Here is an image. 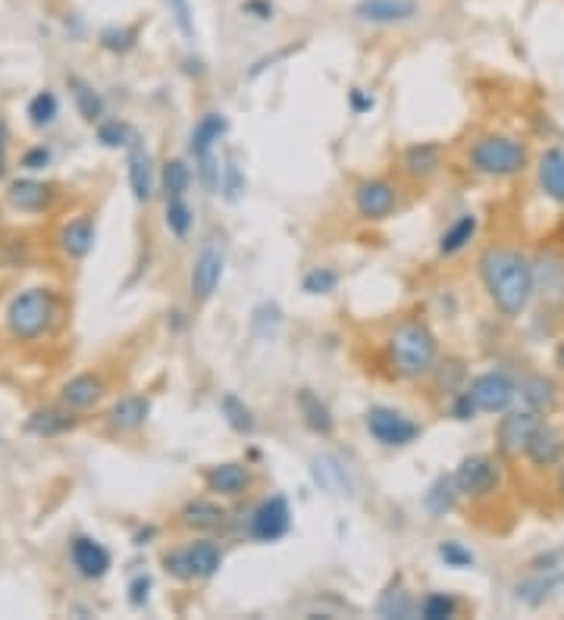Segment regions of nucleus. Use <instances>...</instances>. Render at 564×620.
Wrapping results in <instances>:
<instances>
[{
  "instance_id": "43",
  "label": "nucleus",
  "mask_w": 564,
  "mask_h": 620,
  "mask_svg": "<svg viewBox=\"0 0 564 620\" xmlns=\"http://www.w3.org/2000/svg\"><path fill=\"white\" fill-rule=\"evenodd\" d=\"M380 614H386V617H411L414 608L405 599V592H389L386 599L380 602Z\"/></svg>"
},
{
  "instance_id": "4",
  "label": "nucleus",
  "mask_w": 564,
  "mask_h": 620,
  "mask_svg": "<svg viewBox=\"0 0 564 620\" xmlns=\"http://www.w3.org/2000/svg\"><path fill=\"white\" fill-rule=\"evenodd\" d=\"M54 317V295L47 289H29L10 304V332L19 339H38Z\"/></svg>"
},
{
  "instance_id": "53",
  "label": "nucleus",
  "mask_w": 564,
  "mask_h": 620,
  "mask_svg": "<svg viewBox=\"0 0 564 620\" xmlns=\"http://www.w3.org/2000/svg\"><path fill=\"white\" fill-rule=\"evenodd\" d=\"M558 489H561V495H564V467H561V473H558Z\"/></svg>"
},
{
  "instance_id": "32",
  "label": "nucleus",
  "mask_w": 564,
  "mask_h": 620,
  "mask_svg": "<svg viewBox=\"0 0 564 620\" xmlns=\"http://www.w3.org/2000/svg\"><path fill=\"white\" fill-rule=\"evenodd\" d=\"M76 426V417H66L60 411H38L32 420H29V429L38 436H57V433H66V429Z\"/></svg>"
},
{
  "instance_id": "44",
  "label": "nucleus",
  "mask_w": 564,
  "mask_h": 620,
  "mask_svg": "<svg viewBox=\"0 0 564 620\" xmlns=\"http://www.w3.org/2000/svg\"><path fill=\"white\" fill-rule=\"evenodd\" d=\"M98 138L107 148H120V145H129V129L123 123H101Z\"/></svg>"
},
{
  "instance_id": "8",
  "label": "nucleus",
  "mask_w": 564,
  "mask_h": 620,
  "mask_svg": "<svg viewBox=\"0 0 564 620\" xmlns=\"http://www.w3.org/2000/svg\"><path fill=\"white\" fill-rule=\"evenodd\" d=\"M467 392L474 395L480 411L502 414V411H508V404L514 401L517 386H514V379L508 373H483V376L474 379V383H470Z\"/></svg>"
},
{
  "instance_id": "47",
  "label": "nucleus",
  "mask_w": 564,
  "mask_h": 620,
  "mask_svg": "<svg viewBox=\"0 0 564 620\" xmlns=\"http://www.w3.org/2000/svg\"><path fill=\"white\" fill-rule=\"evenodd\" d=\"M242 13L257 19V22H267V19H273V4H270V0H245Z\"/></svg>"
},
{
  "instance_id": "29",
  "label": "nucleus",
  "mask_w": 564,
  "mask_h": 620,
  "mask_svg": "<svg viewBox=\"0 0 564 620\" xmlns=\"http://www.w3.org/2000/svg\"><path fill=\"white\" fill-rule=\"evenodd\" d=\"M521 398L527 401V408L533 411H546L555 404V383L549 376H527L521 383Z\"/></svg>"
},
{
  "instance_id": "45",
  "label": "nucleus",
  "mask_w": 564,
  "mask_h": 620,
  "mask_svg": "<svg viewBox=\"0 0 564 620\" xmlns=\"http://www.w3.org/2000/svg\"><path fill=\"white\" fill-rule=\"evenodd\" d=\"M198 173H201V182H204V188L207 192H217L220 188V166H217V160L210 157V154H204V157H198Z\"/></svg>"
},
{
  "instance_id": "37",
  "label": "nucleus",
  "mask_w": 564,
  "mask_h": 620,
  "mask_svg": "<svg viewBox=\"0 0 564 620\" xmlns=\"http://www.w3.org/2000/svg\"><path fill=\"white\" fill-rule=\"evenodd\" d=\"M167 226L173 235H188V229H192V207H188L182 198H170L167 201Z\"/></svg>"
},
{
  "instance_id": "15",
  "label": "nucleus",
  "mask_w": 564,
  "mask_h": 620,
  "mask_svg": "<svg viewBox=\"0 0 564 620\" xmlns=\"http://www.w3.org/2000/svg\"><path fill=\"white\" fill-rule=\"evenodd\" d=\"M533 282L539 295L549 304H561L564 301V260L555 254H543L533 264Z\"/></svg>"
},
{
  "instance_id": "38",
  "label": "nucleus",
  "mask_w": 564,
  "mask_h": 620,
  "mask_svg": "<svg viewBox=\"0 0 564 620\" xmlns=\"http://www.w3.org/2000/svg\"><path fill=\"white\" fill-rule=\"evenodd\" d=\"M54 116H57V98L51 91H38L29 104V119L35 126H47V123H54Z\"/></svg>"
},
{
  "instance_id": "54",
  "label": "nucleus",
  "mask_w": 564,
  "mask_h": 620,
  "mask_svg": "<svg viewBox=\"0 0 564 620\" xmlns=\"http://www.w3.org/2000/svg\"><path fill=\"white\" fill-rule=\"evenodd\" d=\"M4 170H7L4 166V148H0V176H4Z\"/></svg>"
},
{
  "instance_id": "35",
  "label": "nucleus",
  "mask_w": 564,
  "mask_h": 620,
  "mask_svg": "<svg viewBox=\"0 0 564 620\" xmlns=\"http://www.w3.org/2000/svg\"><path fill=\"white\" fill-rule=\"evenodd\" d=\"M135 41H138V29H135V26H123V29H120V26H110V29L101 32V47H107V51H113V54L132 51Z\"/></svg>"
},
{
  "instance_id": "24",
  "label": "nucleus",
  "mask_w": 564,
  "mask_h": 620,
  "mask_svg": "<svg viewBox=\"0 0 564 620\" xmlns=\"http://www.w3.org/2000/svg\"><path fill=\"white\" fill-rule=\"evenodd\" d=\"M474 235H477V217H474V213H464V217H458L449 229L442 232V238H439V254L452 257V254H458V251H464L467 242H470Z\"/></svg>"
},
{
  "instance_id": "27",
  "label": "nucleus",
  "mask_w": 564,
  "mask_h": 620,
  "mask_svg": "<svg viewBox=\"0 0 564 620\" xmlns=\"http://www.w3.org/2000/svg\"><path fill=\"white\" fill-rule=\"evenodd\" d=\"M298 408H301V414H304V423H308L314 433H320V436L333 433V417H329V408H326V404H323L314 392L304 389V392L298 395Z\"/></svg>"
},
{
  "instance_id": "30",
  "label": "nucleus",
  "mask_w": 564,
  "mask_h": 620,
  "mask_svg": "<svg viewBox=\"0 0 564 620\" xmlns=\"http://www.w3.org/2000/svg\"><path fill=\"white\" fill-rule=\"evenodd\" d=\"M442 163V151L436 145H430V141H423V145H414L405 151V170L411 176H430L439 170Z\"/></svg>"
},
{
  "instance_id": "13",
  "label": "nucleus",
  "mask_w": 564,
  "mask_h": 620,
  "mask_svg": "<svg viewBox=\"0 0 564 620\" xmlns=\"http://www.w3.org/2000/svg\"><path fill=\"white\" fill-rule=\"evenodd\" d=\"M69 552H73V564H76V570H79L85 580H101L107 570H110V552H107L101 542H94V539H88V536L73 539Z\"/></svg>"
},
{
  "instance_id": "39",
  "label": "nucleus",
  "mask_w": 564,
  "mask_h": 620,
  "mask_svg": "<svg viewBox=\"0 0 564 620\" xmlns=\"http://www.w3.org/2000/svg\"><path fill=\"white\" fill-rule=\"evenodd\" d=\"M336 285H339V273L326 270V267H317V270H311L308 276H304L301 289L308 292V295H326V292H333Z\"/></svg>"
},
{
  "instance_id": "6",
  "label": "nucleus",
  "mask_w": 564,
  "mask_h": 620,
  "mask_svg": "<svg viewBox=\"0 0 564 620\" xmlns=\"http://www.w3.org/2000/svg\"><path fill=\"white\" fill-rule=\"evenodd\" d=\"M367 429H370V436L376 442L389 445V448H405V445H411L420 436L417 423L408 420L405 414L392 411V408H373L367 414Z\"/></svg>"
},
{
  "instance_id": "26",
  "label": "nucleus",
  "mask_w": 564,
  "mask_h": 620,
  "mask_svg": "<svg viewBox=\"0 0 564 620\" xmlns=\"http://www.w3.org/2000/svg\"><path fill=\"white\" fill-rule=\"evenodd\" d=\"M223 517H226V511L214 502H204V498L182 508V523L185 527H195V530H217Z\"/></svg>"
},
{
  "instance_id": "51",
  "label": "nucleus",
  "mask_w": 564,
  "mask_h": 620,
  "mask_svg": "<svg viewBox=\"0 0 564 620\" xmlns=\"http://www.w3.org/2000/svg\"><path fill=\"white\" fill-rule=\"evenodd\" d=\"M555 364L564 370V342H561V345H558V351H555Z\"/></svg>"
},
{
  "instance_id": "48",
  "label": "nucleus",
  "mask_w": 564,
  "mask_h": 620,
  "mask_svg": "<svg viewBox=\"0 0 564 620\" xmlns=\"http://www.w3.org/2000/svg\"><path fill=\"white\" fill-rule=\"evenodd\" d=\"M47 163H51V151L47 148H32V151H26V157H22V166H26V170H44Z\"/></svg>"
},
{
  "instance_id": "42",
  "label": "nucleus",
  "mask_w": 564,
  "mask_h": 620,
  "mask_svg": "<svg viewBox=\"0 0 564 620\" xmlns=\"http://www.w3.org/2000/svg\"><path fill=\"white\" fill-rule=\"evenodd\" d=\"M439 558L449 567H470V564H474V552L464 548L461 542H442L439 545Z\"/></svg>"
},
{
  "instance_id": "41",
  "label": "nucleus",
  "mask_w": 564,
  "mask_h": 620,
  "mask_svg": "<svg viewBox=\"0 0 564 620\" xmlns=\"http://www.w3.org/2000/svg\"><path fill=\"white\" fill-rule=\"evenodd\" d=\"M163 4H167L170 16H173V22H176V29H179L185 38H192V35H195V16H192V4H188V0H163Z\"/></svg>"
},
{
  "instance_id": "19",
  "label": "nucleus",
  "mask_w": 564,
  "mask_h": 620,
  "mask_svg": "<svg viewBox=\"0 0 564 620\" xmlns=\"http://www.w3.org/2000/svg\"><path fill=\"white\" fill-rule=\"evenodd\" d=\"M539 185L552 201L564 204V151L552 148L539 157Z\"/></svg>"
},
{
  "instance_id": "18",
  "label": "nucleus",
  "mask_w": 564,
  "mask_h": 620,
  "mask_svg": "<svg viewBox=\"0 0 564 620\" xmlns=\"http://www.w3.org/2000/svg\"><path fill=\"white\" fill-rule=\"evenodd\" d=\"M148 411H151L148 398L129 395V398H123V401H116L107 417H110V426H113V429H120V433H129V429H138L141 423L148 420Z\"/></svg>"
},
{
  "instance_id": "34",
  "label": "nucleus",
  "mask_w": 564,
  "mask_h": 620,
  "mask_svg": "<svg viewBox=\"0 0 564 620\" xmlns=\"http://www.w3.org/2000/svg\"><path fill=\"white\" fill-rule=\"evenodd\" d=\"M455 611H458V602L445 592H430L427 599L420 602L423 620H449V617H455Z\"/></svg>"
},
{
  "instance_id": "40",
  "label": "nucleus",
  "mask_w": 564,
  "mask_h": 620,
  "mask_svg": "<svg viewBox=\"0 0 564 620\" xmlns=\"http://www.w3.org/2000/svg\"><path fill=\"white\" fill-rule=\"evenodd\" d=\"M76 104H79V113L88 123H94L101 113H104V101L98 91H91L88 85H76Z\"/></svg>"
},
{
  "instance_id": "1",
  "label": "nucleus",
  "mask_w": 564,
  "mask_h": 620,
  "mask_svg": "<svg viewBox=\"0 0 564 620\" xmlns=\"http://www.w3.org/2000/svg\"><path fill=\"white\" fill-rule=\"evenodd\" d=\"M480 276L489 298L505 317H521L533 298V264L511 248H489L480 257Z\"/></svg>"
},
{
  "instance_id": "3",
  "label": "nucleus",
  "mask_w": 564,
  "mask_h": 620,
  "mask_svg": "<svg viewBox=\"0 0 564 620\" xmlns=\"http://www.w3.org/2000/svg\"><path fill=\"white\" fill-rule=\"evenodd\" d=\"M470 163L486 176H517L527 166V148L505 135H486L470 151Z\"/></svg>"
},
{
  "instance_id": "10",
  "label": "nucleus",
  "mask_w": 564,
  "mask_h": 620,
  "mask_svg": "<svg viewBox=\"0 0 564 620\" xmlns=\"http://www.w3.org/2000/svg\"><path fill=\"white\" fill-rule=\"evenodd\" d=\"M455 486L461 495H489L492 489L499 486V467L492 458L486 455H474V458H464L458 473H455Z\"/></svg>"
},
{
  "instance_id": "9",
  "label": "nucleus",
  "mask_w": 564,
  "mask_h": 620,
  "mask_svg": "<svg viewBox=\"0 0 564 620\" xmlns=\"http://www.w3.org/2000/svg\"><path fill=\"white\" fill-rule=\"evenodd\" d=\"M223 279V248L217 245V238H210V242L198 251L195 257V267H192V295L195 301H210L217 292V285Z\"/></svg>"
},
{
  "instance_id": "25",
  "label": "nucleus",
  "mask_w": 564,
  "mask_h": 620,
  "mask_svg": "<svg viewBox=\"0 0 564 620\" xmlns=\"http://www.w3.org/2000/svg\"><path fill=\"white\" fill-rule=\"evenodd\" d=\"M10 201L19 210H41L47 201H51V188H47L44 182H35V179H19L10 185Z\"/></svg>"
},
{
  "instance_id": "46",
  "label": "nucleus",
  "mask_w": 564,
  "mask_h": 620,
  "mask_svg": "<svg viewBox=\"0 0 564 620\" xmlns=\"http://www.w3.org/2000/svg\"><path fill=\"white\" fill-rule=\"evenodd\" d=\"M477 411L480 408H477V401H474V395H470V392H458L455 395V401H452V417L455 420H470Z\"/></svg>"
},
{
  "instance_id": "7",
  "label": "nucleus",
  "mask_w": 564,
  "mask_h": 620,
  "mask_svg": "<svg viewBox=\"0 0 564 620\" xmlns=\"http://www.w3.org/2000/svg\"><path fill=\"white\" fill-rule=\"evenodd\" d=\"M289 527H292V511L282 495L267 498V502H261L251 514V536L257 542H276L289 533Z\"/></svg>"
},
{
  "instance_id": "52",
  "label": "nucleus",
  "mask_w": 564,
  "mask_h": 620,
  "mask_svg": "<svg viewBox=\"0 0 564 620\" xmlns=\"http://www.w3.org/2000/svg\"><path fill=\"white\" fill-rule=\"evenodd\" d=\"M4 138H7V126H4V119H0V148H4Z\"/></svg>"
},
{
  "instance_id": "21",
  "label": "nucleus",
  "mask_w": 564,
  "mask_h": 620,
  "mask_svg": "<svg viewBox=\"0 0 564 620\" xmlns=\"http://www.w3.org/2000/svg\"><path fill=\"white\" fill-rule=\"evenodd\" d=\"M101 395H104V383L91 373L69 379V383L63 386V404H69V408H91Z\"/></svg>"
},
{
  "instance_id": "20",
  "label": "nucleus",
  "mask_w": 564,
  "mask_h": 620,
  "mask_svg": "<svg viewBox=\"0 0 564 620\" xmlns=\"http://www.w3.org/2000/svg\"><path fill=\"white\" fill-rule=\"evenodd\" d=\"M129 185H132V195L138 201H148L151 192H154V173H151V157L141 145H132L129 151Z\"/></svg>"
},
{
  "instance_id": "36",
  "label": "nucleus",
  "mask_w": 564,
  "mask_h": 620,
  "mask_svg": "<svg viewBox=\"0 0 564 620\" xmlns=\"http://www.w3.org/2000/svg\"><path fill=\"white\" fill-rule=\"evenodd\" d=\"M220 411L226 414V420H229V426L235 429V433H251V429H254L251 411H248L235 395H226V398L220 401Z\"/></svg>"
},
{
  "instance_id": "11",
  "label": "nucleus",
  "mask_w": 564,
  "mask_h": 620,
  "mask_svg": "<svg viewBox=\"0 0 564 620\" xmlns=\"http://www.w3.org/2000/svg\"><path fill=\"white\" fill-rule=\"evenodd\" d=\"M539 420L533 408H524V411H508L499 423V448L502 455H524L527 451V442L533 439V433L539 429Z\"/></svg>"
},
{
  "instance_id": "33",
  "label": "nucleus",
  "mask_w": 564,
  "mask_h": 620,
  "mask_svg": "<svg viewBox=\"0 0 564 620\" xmlns=\"http://www.w3.org/2000/svg\"><path fill=\"white\" fill-rule=\"evenodd\" d=\"M455 492H458L455 476H452V480H449V476H439L423 502H427V508H430L433 514H445V511H452V505H455Z\"/></svg>"
},
{
  "instance_id": "2",
  "label": "nucleus",
  "mask_w": 564,
  "mask_h": 620,
  "mask_svg": "<svg viewBox=\"0 0 564 620\" xmlns=\"http://www.w3.org/2000/svg\"><path fill=\"white\" fill-rule=\"evenodd\" d=\"M436 336L433 332L411 320V323H402L389 339V357H392V367L395 373H402L408 379H417V376H427L433 367H436Z\"/></svg>"
},
{
  "instance_id": "5",
  "label": "nucleus",
  "mask_w": 564,
  "mask_h": 620,
  "mask_svg": "<svg viewBox=\"0 0 564 620\" xmlns=\"http://www.w3.org/2000/svg\"><path fill=\"white\" fill-rule=\"evenodd\" d=\"M163 564H167V570L179 580H207L220 570L223 555L214 542H195V545L182 548V552L167 555Z\"/></svg>"
},
{
  "instance_id": "16",
  "label": "nucleus",
  "mask_w": 564,
  "mask_h": 620,
  "mask_svg": "<svg viewBox=\"0 0 564 620\" xmlns=\"http://www.w3.org/2000/svg\"><path fill=\"white\" fill-rule=\"evenodd\" d=\"M524 455H527L536 467H552V464H558L561 455H564V436L558 433V429L539 423V429L533 433V439L527 442V451H524Z\"/></svg>"
},
{
  "instance_id": "28",
  "label": "nucleus",
  "mask_w": 564,
  "mask_h": 620,
  "mask_svg": "<svg viewBox=\"0 0 564 620\" xmlns=\"http://www.w3.org/2000/svg\"><path fill=\"white\" fill-rule=\"evenodd\" d=\"M94 245V226L91 220H76L69 223L63 232H60V248L69 254V257H85Z\"/></svg>"
},
{
  "instance_id": "23",
  "label": "nucleus",
  "mask_w": 564,
  "mask_h": 620,
  "mask_svg": "<svg viewBox=\"0 0 564 620\" xmlns=\"http://www.w3.org/2000/svg\"><path fill=\"white\" fill-rule=\"evenodd\" d=\"M311 470H314V480L333 495H348L351 486H348V476H345V467L333 458V455H320L311 461Z\"/></svg>"
},
{
  "instance_id": "14",
  "label": "nucleus",
  "mask_w": 564,
  "mask_h": 620,
  "mask_svg": "<svg viewBox=\"0 0 564 620\" xmlns=\"http://www.w3.org/2000/svg\"><path fill=\"white\" fill-rule=\"evenodd\" d=\"M355 204H358V213L364 220H383L392 213L395 207V188L389 182H364L358 188V195H355Z\"/></svg>"
},
{
  "instance_id": "22",
  "label": "nucleus",
  "mask_w": 564,
  "mask_h": 620,
  "mask_svg": "<svg viewBox=\"0 0 564 620\" xmlns=\"http://www.w3.org/2000/svg\"><path fill=\"white\" fill-rule=\"evenodd\" d=\"M226 129H229V123H226V116L223 113H207V116H201V123L195 126V132H192V154L195 157H204V154H210V148L217 145V141L226 135Z\"/></svg>"
},
{
  "instance_id": "12",
  "label": "nucleus",
  "mask_w": 564,
  "mask_h": 620,
  "mask_svg": "<svg viewBox=\"0 0 564 620\" xmlns=\"http://www.w3.org/2000/svg\"><path fill=\"white\" fill-rule=\"evenodd\" d=\"M420 13L417 0H358L355 19L370 22V26H402Z\"/></svg>"
},
{
  "instance_id": "31",
  "label": "nucleus",
  "mask_w": 564,
  "mask_h": 620,
  "mask_svg": "<svg viewBox=\"0 0 564 620\" xmlns=\"http://www.w3.org/2000/svg\"><path fill=\"white\" fill-rule=\"evenodd\" d=\"M188 185H192V170L182 160H170L163 166V192H167V198H182Z\"/></svg>"
},
{
  "instance_id": "17",
  "label": "nucleus",
  "mask_w": 564,
  "mask_h": 620,
  "mask_svg": "<svg viewBox=\"0 0 564 620\" xmlns=\"http://www.w3.org/2000/svg\"><path fill=\"white\" fill-rule=\"evenodd\" d=\"M204 483L210 492H220V495H242L251 483L248 476V467L245 464H217L204 473Z\"/></svg>"
},
{
  "instance_id": "50",
  "label": "nucleus",
  "mask_w": 564,
  "mask_h": 620,
  "mask_svg": "<svg viewBox=\"0 0 564 620\" xmlns=\"http://www.w3.org/2000/svg\"><path fill=\"white\" fill-rule=\"evenodd\" d=\"M351 107H355V113H364V110L373 107V98H364V91L355 88V91H351Z\"/></svg>"
},
{
  "instance_id": "49",
  "label": "nucleus",
  "mask_w": 564,
  "mask_h": 620,
  "mask_svg": "<svg viewBox=\"0 0 564 620\" xmlns=\"http://www.w3.org/2000/svg\"><path fill=\"white\" fill-rule=\"evenodd\" d=\"M148 589H151V580H148V577H138V580L129 586V592H132V595H129V602H132L135 608H138V605H145V602H148Z\"/></svg>"
}]
</instances>
